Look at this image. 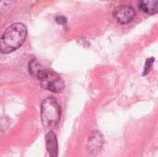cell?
Wrapping results in <instances>:
<instances>
[{
  "label": "cell",
  "instance_id": "1",
  "mask_svg": "<svg viewBox=\"0 0 158 157\" xmlns=\"http://www.w3.org/2000/svg\"><path fill=\"white\" fill-rule=\"evenodd\" d=\"M27 37V28L22 23L11 24L3 32L0 40V50L3 54H9L19 48Z\"/></svg>",
  "mask_w": 158,
  "mask_h": 157
},
{
  "label": "cell",
  "instance_id": "2",
  "mask_svg": "<svg viewBox=\"0 0 158 157\" xmlns=\"http://www.w3.org/2000/svg\"><path fill=\"white\" fill-rule=\"evenodd\" d=\"M60 116V106L54 98L47 97L43 101L41 105V119L46 130H51L54 129L59 123Z\"/></svg>",
  "mask_w": 158,
  "mask_h": 157
},
{
  "label": "cell",
  "instance_id": "3",
  "mask_svg": "<svg viewBox=\"0 0 158 157\" xmlns=\"http://www.w3.org/2000/svg\"><path fill=\"white\" fill-rule=\"evenodd\" d=\"M40 82L44 89L56 93L62 92L65 87L62 78L58 74L50 70L46 71V74L42 80H40Z\"/></svg>",
  "mask_w": 158,
  "mask_h": 157
},
{
  "label": "cell",
  "instance_id": "4",
  "mask_svg": "<svg viewBox=\"0 0 158 157\" xmlns=\"http://www.w3.org/2000/svg\"><path fill=\"white\" fill-rule=\"evenodd\" d=\"M135 15L136 13L134 8L127 5H122L118 6L114 12V16L117 21L120 24H128L131 22L134 19Z\"/></svg>",
  "mask_w": 158,
  "mask_h": 157
},
{
  "label": "cell",
  "instance_id": "5",
  "mask_svg": "<svg viewBox=\"0 0 158 157\" xmlns=\"http://www.w3.org/2000/svg\"><path fill=\"white\" fill-rule=\"evenodd\" d=\"M103 143H104L103 135L98 130H94L92 132V134L88 139V144H87L88 150L93 154H97L101 150Z\"/></svg>",
  "mask_w": 158,
  "mask_h": 157
},
{
  "label": "cell",
  "instance_id": "6",
  "mask_svg": "<svg viewBox=\"0 0 158 157\" xmlns=\"http://www.w3.org/2000/svg\"><path fill=\"white\" fill-rule=\"evenodd\" d=\"M45 141H46V149L48 151L50 157H57L58 145H57V140H56V136L55 132L52 130L49 131L46 134Z\"/></svg>",
  "mask_w": 158,
  "mask_h": 157
},
{
  "label": "cell",
  "instance_id": "7",
  "mask_svg": "<svg viewBox=\"0 0 158 157\" xmlns=\"http://www.w3.org/2000/svg\"><path fill=\"white\" fill-rule=\"evenodd\" d=\"M140 9L149 15L158 13V0H139Z\"/></svg>",
  "mask_w": 158,
  "mask_h": 157
},
{
  "label": "cell",
  "instance_id": "8",
  "mask_svg": "<svg viewBox=\"0 0 158 157\" xmlns=\"http://www.w3.org/2000/svg\"><path fill=\"white\" fill-rule=\"evenodd\" d=\"M46 71L47 70H45L44 68L36 59H32L29 63V72L31 74L32 77L38 79L39 81L44 77V75L46 74Z\"/></svg>",
  "mask_w": 158,
  "mask_h": 157
},
{
  "label": "cell",
  "instance_id": "9",
  "mask_svg": "<svg viewBox=\"0 0 158 157\" xmlns=\"http://www.w3.org/2000/svg\"><path fill=\"white\" fill-rule=\"evenodd\" d=\"M155 62V58L154 57H151L149 59L146 60V63H145V66H144V72H143V75H146L150 72V70L152 69V67H153V64Z\"/></svg>",
  "mask_w": 158,
  "mask_h": 157
},
{
  "label": "cell",
  "instance_id": "10",
  "mask_svg": "<svg viewBox=\"0 0 158 157\" xmlns=\"http://www.w3.org/2000/svg\"><path fill=\"white\" fill-rule=\"evenodd\" d=\"M55 19H56V21L58 24H60V25H65V24L68 22L67 18H65L64 16H58V17H56Z\"/></svg>",
  "mask_w": 158,
  "mask_h": 157
}]
</instances>
